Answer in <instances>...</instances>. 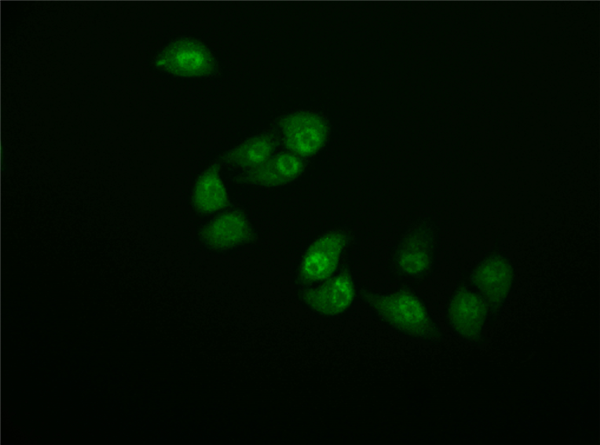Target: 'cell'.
Returning a JSON list of instances; mask_svg holds the SVG:
<instances>
[{"mask_svg":"<svg viewBox=\"0 0 600 445\" xmlns=\"http://www.w3.org/2000/svg\"><path fill=\"white\" fill-rule=\"evenodd\" d=\"M363 297L379 318L399 332L431 342L441 339L440 329L426 304L413 291L369 292Z\"/></svg>","mask_w":600,"mask_h":445,"instance_id":"obj_1","label":"cell"},{"mask_svg":"<svg viewBox=\"0 0 600 445\" xmlns=\"http://www.w3.org/2000/svg\"><path fill=\"white\" fill-rule=\"evenodd\" d=\"M277 131L285 150L308 160L325 147L331 128L329 120L322 113L299 109L281 116Z\"/></svg>","mask_w":600,"mask_h":445,"instance_id":"obj_2","label":"cell"},{"mask_svg":"<svg viewBox=\"0 0 600 445\" xmlns=\"http://www.w3.org/2000/svg\"><path fill=\"white\" fill-rule=\"evenodd\" d=\"M154 66L170 75L183 79H201L214 76L217 59L202 41L182 37L166 45L156 56Z\"/></svg>","mask_w":600,"mask_h":445,"instance_id":"obj_3","label":"cell"},{"mask_svg":"<svg viewBox=\"0 0 600 445\" xmlns=\"http://www.w3.org/2000/svg\"><path fill=\"white\" fill-rule=\"evenodd\" d=\"M349 236L342 229H331L317 237L306 249L297 278L302 285H314L332 277L347 249Z\"/></svg>","mask_w":600,"mask_h":445,"instance_id":"obj_4","label":"cell"},{"mask_svg":"<svg viewBox=\"0 0 600 445\" xmlns=\"http://www.w3.org/2000/svg\"><path fill=\"white\" fill-rule=\"evenodd\" d=\"M355 296L353 276L348 268H343L332 277L304 289L301 300L312 311L333 317L345 313Z\"/></svg>","mask_w":600,"mask_h":445,"instance_id":"obj_5","label":"cell"},{"mask_svg":"<svg viewBox=\"0 0 600 445\" xmlns=\"http://www.w3.org/2000/svg\"><path fill=\"white\" fill-rule=\"evenodd\" d=\"M515 279L512 262L504 255L491 254L472 270V286L489 304L491 312H497L506 301Z\"/></svg>","mask_w":600,"mask_h":445,"instance_id":"obj_6","label":"cell"},{"mask_svg":"<svg viewBox=\"0 0 600 445\" xmlns=\"http://www.w3.org/2000/svg\"><path fill=\"white\" fill-rule=\"evenodd\" d=\"M200 237L209 248L226 251L251 243L255 232L246 213L233 208L219 212L202 226Z\"/></svg>","mask_w":600,"mask_h":445,"instance_id":"obj_7","label":"cell"},{"mask_svg":"<svg viewBox=\"0 0 600 445\" xmlns=\"http://www.w3.org/2000/svg\"><path fill=\"white\" fill-rule=\"evenodd\" d=\"M490 313L488 302L466 286L459 287L447 305L450 327L461 337L473 341L481 337Z\"/></svg>","mask_w":600,"mask_h":445,"instance_id":"obj_8","label":"cell"},{"mask_svg":"<svg viewBox=\"0 0 600 445\" xmlns=\"http://www.w3.org/2000/svg\"><path fill=\"white\" fill-rule=\"evenodd\" d=\"M308 160L287 150L275 152L264 163L241 171L236 180L239 183L277 188L297 181L305 172Z\"/></svg>","mask_w":600,"mask_h":445,"instance_id":"obj_9","label":"cell"},{"mask_svg":"<svg viewBox=\"0 0 600 445\" xmlns=\"http://www.w3.org/2000/svg\"><path fill=\"white\" fill-rule=\"evenodd\" d=\"M435 251L433 233L427 228L414 229L399 242L394 255V266L404 276L421 278L432 270Z\"/></svg>","mask_w":600,"mask_h":445,"instance_id":"obj_10","label":"cell"},{"mask_svg":"<svg viewBox=\"0 0 600 445\" xmlns=\"http://www.w3.org/2000/svg\"><path fill=\"white\" fill-rule=\"evenodd\" d=\"M191 201L195 212L200 215L219 213L231 206L219 162L211 163L198 175L193 185Z\"/></svg>","mask_w":600,"mask_h":445,"instance_id":"obj_11","label":"cell"},{"mask_svg":"<svg viewBox=\"0 0 600 445\" xmlns=\"http://www.w3.org/2000/svg\"><path fill=\"white\" fill-rule=\"evenodd\" d=\"M280 145L277 129H270L256 134L222 156L225 165L241 171L254 168L267 161Z\"/></svg>","mask_w":600,"mask_h":445,"instance_id":"obj_12","label":"cell"}]
</instances>
